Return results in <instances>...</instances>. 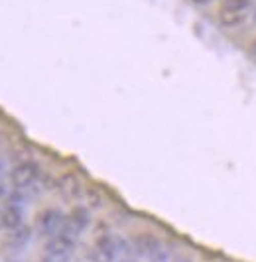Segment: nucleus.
Masks as SVG:
<instances>
[{
	"mask_svg": "<svg viewBox=\"0 0 256 262\" xmlns=\"http://www.w3.org/2000/svg\"><path fill=\"white\" fill-rule=\"evenodd\" d=\"M89 256L93 262H134L136 258L132 245H128L122 236L111 233H102L95 238Z\"/></svg>",
	"mask_w": 256,
	"mask_h": 262,
	"instance_id": "1",
	"label": "nucleus"
},
{
	"mask_svg": "<svg viewBox=\"0 0 256 262\" xmlns=\"http://www.w3.org/2000/svg\"><path fill=\"white\" fill-rule=\"evenodd\" d=\"M132 250L136 254V258L148 262H172V252L166 245L156 238L154 235H138L132 241Z\"/></svg>",
	"mask_w": 256,
	"mask_h": 262,
	"instance_id": "2",
	"label": "nucleus"
},
{
	"mask_svg": "<svg viewBox=\"0 0 256 262\" xmlns=\"http://www.w3.org/2000/svg\"><path fill=\"white\" fill-rule=\"evenodd\" d=\"M73 252H75V241L65 235H57L48 238L39 262H71Z\"/></svg>",
	"mask_w": 256,
	"mask_h": 262,
	"instance_id": "3",
	"label": "nucleus"
},
{
	"mask_svg": "<svg viewBox=\"0 0 256 262\" xmlns=\"http://www.w3.org/2000/svg\"><path fill=\"white\" fill-rule=\"evenodd\" d=\"M250 12V0H223L219 8V22L225 28H239Z\"/></svg>",
	"mask_w": 256,
	"mask_h": 262,
	"instance_id": "4",
	"label": "nucleus"
},
{
	"mask_svg": "<svg viewBox=\"0 0 256 262\" xmlns=\"http://www.w3.org/2000/svg\"><path fill=\"white\" fill-rule=\"evenodd\" d=\"M65 215L59 209H48L39 211L34 219V229L38 231L39 236H46V238H53V236L61 235V229H63Z\"/></svg>",
	"mask_w": 256,
	"mask_h": 262,
	"instance_id": "5",
	"label": "nucleus"
},
{
	"mask_svg": "<svg viewBox=\"0 0 256 262\" xmlns=\"http://www.w3.org/2000/svg\"><path fill=\"white\" fill-rule=\"evenodd\" d=\"M41 178V168L36 162H22L10 171V182L18 189H30L39 182Z\"/></svg>",
	"mask_w": 256,
	"mask_h": 262,
	"instance_id": "6",
	"label": "nucleus"
},
{
	"mask_svg": "<svg viewBox=\"0 0 256 262\" xmlns=\"http://www.w3.org/2000/svg\"><path fill=\"white\" fill-rule=\"evenodd\" d=\"M89 223H91L89 211L85 209V207H75V209H73L69 215H67V217H65L61 235H65V236H69V238H73V241H77L79 236L87 231Z\"/></svg>",
	"mask_w": 256,
	"mask_h": 262,
	"instance_id": "7",
	"label": "nucleus"
},
{
	"mask_svg": "<svg viewBox=\"0 0 256 262\" xmlns=\"http://www.w3.org/2000/svg\"><path fill=\"white\" fill-rule=\"evenodd\" d=\"M55 187H57V191L61 193V197L67 199V201H73V199L83 197V191H85L81 180L77 178L75 173H63V176L55 182Z\"/></svg>",
	"mask_w": 256,
	"mask_h": 262,
	"instance_id": "8",
	"label": "nucleus"
},
{
	"mask_svg": "<svg viewBox=\"0 0 256 262\" xmlns=\"http://www.w3.org/2000/svg\"><path fill=\"white\" fill-rule=\"evenodd\" d=\"M24 221V211L20 205H12L8 203L6 207L0 209V231H10L20 227Z\"/></svg>",
	"mask_w": 256,
	"mask_h": 262,
	"instance_id": "9",
	"label": "nucleus"
},
{
	"mask_svg": "<svg viewBox=\"0 0 256 262\" xmlns=\"http://www.w3.org/2000/svg\"><path fill=\"white\" fill-rule=\"evenodd\" d=\"M30 236H32V231H30V227H26V225L22 223L20 227H16V229H10V231L6 233L4 245H8L10 249H22L26 243L30 241Z\"/></svg>",
	"mask_w": 256,
	"mask_h": 262,
	"instance_id": "10",
	"label": "nucleus"
},
{
	"mask_svg": "<svg viewBox=\"0 0 256 262\" xmlns=\"http://www.w3.org/2000/svg\"><path fill=\"white\" fill-rule=\"evenodd\" d=\"M83 197H85L87 205H89V207H93V209H95V207H101V205H102V197L99 195V193H97L93 187H91V189H85V191H83Z\"/></svg>",
	"mask_w": 256,
	"mask_h": 262,
	"instance_id": "11",
	"label": "nucleus"
},
{
	"mask_svg": "<svg viewBox=\"0 0 256 262\" xmlns=\"http://www.w3.org/2000/svg\"><path fill=\"white\" fill-rule=\"evenodd\" d=\"M195 4H209V2H213V0H193Z\"/></svg>",
	"mask_w": 256,
	"mask_h": 262,
	"instance_id": "12",
	"label": "nucleus"
},
{
	"mask_svg": "<svg viewBox=\"0 0 256 262\" xmlns=\"http://www.w3.org/2000/svg\"><path fill=\"white\" fill-rule=\"evenodd\" d=\"M4 193H6V189H4V185L0 182V197H4Z\"/></svg>",
	"mask_w": 256,
	"mask_h": 262,
	"instance_id": "13",
	"label": "nucleus"
},
{
	"mask_svg": "<svg viewBox=\"0 0 256 262\" xmlns=\"http://www.w3.org/2000/svg\"><path fill=\"white\" fill-rule=\"evenodd\" d=\"M172 262H191L189 258H176V260H172Z\"/></svg>",
	"mask_w": 256,
	"mask_h": 262,
	"instance_id": "14",
	"label": "nucleus"
},
{
	"mask_svg": "<svg viewBox=\"0 0 256 262\" xmlns=\"http://www.w3.org/2000/svg\"><path fill=\"white\" fill-rule=\"evenodd\" d=\"M252 52H254V53H256V43H254V46H252Z\"/></svg>",
	"mask_w": 256,
	"mask_h": 262,
	"instance_id": "15",
	"label": "nucleus"
},
{
	"mask_svg": "<svg viewBox=\"0 0 256 262\" xmlns=\"http://www.w3.org/2000/svg\"><path fill=\"white\" fill-rule=\"evenodd\" d=\"M254 20H256V14H254Z\"/></svg>",
	"mask_w": 256,
	"mask_h": 262,
	"instance_id": "16",
	"label": "nucleus"
}]
</instances>
